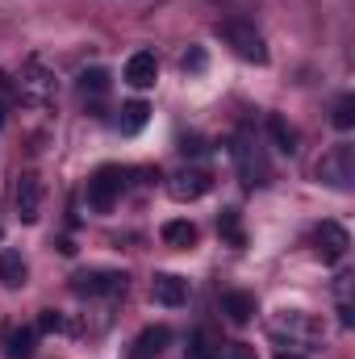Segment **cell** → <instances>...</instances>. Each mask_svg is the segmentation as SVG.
<instances>
[{"mask_svg":"<svg viewBox=\"0 0 355 359\" xmlns=\"http://www.w3.org/2000/svg\"><path fill=\"white\" fill-rule=\"evenodd\" d=\"M180 67H184V72H205V50H201V46H192V50L184 55V63H180Z\"/></svg>","mask_w":355,"mask_h":359,"instance_id":"cell-25","label":"cell"},{"mask_svg":"<svg viewBox=\"0 0 355 359\" xmlns=\"http://www.w3.org/2000/svg\"><path fill=\"white\" fill-rule=\"evenodd\" d=\"M0 126H4V104H0Z\"/></svg>","mask_w":355,"mask_h":359,"instance_id":"cell-28","label":"cell"},{"mask_svg":"<svg viewBox=\"0 0 355 359\" xmlns=\"http://www.w3.org/2000/svg\"><path fill=\"white\" fill-rule=\"evenodd\" d=\"M217 34L234 46L239 59H247V63H267V46H264V38H260L255 25H247V21H222Z\"/></svg>","mask_w":355,"mask_h":359,"instance_id":"cell-3","label":"cell"},{"mask_svg":"<svg viewBox=\"0 0 355 359\" xmlns=\"http://www.w3.org/2000/svg\"><path fill=\"white\" fill-rule=\"evenodd\" d=\"M267 134L276 138V151H280V155H297V151H301V134H297L280 113H267Z\"/></svg>","mask_w":355,"mask_h":359,"instance_id":"cell-16","label":"cell"},{"mask_svg":"<svg viewBox=\"0 0 355 359\" xmlns=\"http://www.w3.org/2000/svg\"><path fill=\"white\" fill-rule=\"evenodd\" d=\"M188 359H222V351L209 343V334H205V330H196V334H192V343H188Z\"/></svg>","mask_w":355,"mask_h":359,"instance_id":"cell-23","label":"cell"},{"mask_svg":"<svg viewBox=\"0 0 355 359\" xmlns=\"http://www.w3.org/2000/svg\"><path fill=\"white\" fill-rule=\"evenodd\" d=\"M230 155H234V168H239V176H243L247 188L267 184V159H264V151H260V138H255L251 130H239V134H234Z\"/></svg>","mask_w":355,"mask_h":359,"instance_id":"cell-1","label":"cell"},{"mask_svg":"<svg viewBox=\"0 0 355 359\" xmlns=\"http://www.w3.org/2000/svg\"><path fill=\"white\" fill-rule=\"evenodd\" d=\"M72 288L80 297H113V292H126V276L121 271H80Z\"/></svg>","mask_w":355,"mask_h":359,"instance_id":"cell-9","label":"cell"},{"mask_svg":"<svg viewBox=\"0 0 355 359\" xmlns=\"http://www.w3.org/2000/svg\"><path fill=\"white\" fill-rule=\"evenodd\" d=\"M217 230L226 234V243H230V247H243V230H239V209H222V217H217Z\"/></svg>","mask_w":355,"mask_h":359,"instance_id":"cell-21","label":"cell"},{"mask_svg":"<svg viewBox=\"0 0 355 359\" xmlns=\"http://www.w3.org/2000/svg\"><path fill=\"white\" fill-rule=\"evenodd\" d=\"M314 243H318L322 264H339V259L347 255V247H351V234H347L339 222H322V226L314 230Z\"/></svg>","mask_w":355,"mask_h":359,"instance_id":"cell-8","label":"cell"},{"mask_svg":"<svg viewBox=\"0 0 355 359\" xmlns=\"http://www.w3.org/2000/svg\"><path fill=\"white\" fill-rule=\"evenodd\" d=\"M34 330H38V334H55V330H63V318H59L55 309H42V318L34 322Z\"/></svg>","mask_w":355,"mask_h":359,"instance_id":"cell-24","label":"cell"},{"mask_svg":"<svg viewBox=\"0 0 355 359\" xmlns=\"http://www.w3.org/2000/svg\"><path fill=\"white\" fill-rule=\"evenodd\" d=\"M163 243H168V247H180V251L196 247V226H192V222H184V217L168 222V226H163Z\"/></svg>","mask_w":355,"mask_h":359,"instance_id":"cell-19","label":"cell"},{"mask_svg":"<svg viewBox=\"0 0 355 359\" xmlns=\"http://www.w3.org/2000/svg\"><path fill=\"white\" fill-rule=\"evenodd\" d=\"M168 343H172V330H168V326H147V330L134 339V351H130V355L134 359H155Z\"/></svg>","mask_w":355,"mask_h":359,"instance_id":"cell-15","label":"cell"},{"mask_svg":"<svg viewBox=\"0 0 355 359\" xmlns=\"http://www.w3.org/2000/svg\"><path fill=\"white\" fill-rule=\"evenodd\" d=\"M147 117H151V109H147V100H130V104H121V117H117V130H121V134H138V130L147 126Z\"/></svg>","mask_w":355,"mask_h":359,"instance_id":"cell-18","label":"cell"},{"mask_svg":"<svg viewBox=\"0 0 355 359\" xmlns=\"http://www.w3.org/2000/svg\"><path fill=\"white\" fill-rule=\"evenodd\" d=\"M276 359H301V355H276Z\"/></svg>","mask_w":355,"mask_h":359,"instance_id":"cell-27","label":"cell"},{"mask_svg":"<svg viewBox=\"0 0 355 359\" xmlns=\"http://www.w3.org/2000/svg\"><path fill=\"white\" fill-rule=\"evenodd\" d=\"M17 92H21L29 104H51L55 92H59V84H55V76L42 67V59H29V63L21 67V76H17Z\"/></svg>","mask_w":355,"mask_h":359,"instance_id":"cell-4","label":"cell"},{"mask_svg":"<svg viewBox=\"0 0 355 359\" xmlns=\"http://www.w3.org/2000/svg\"><path fill=\"white\" fill-rule=\"evenodd\" d=\"M0 339H4V359H29L34 343H38V330L34 326H4Z\"/></svg>","mask_w":355,"mask_h":359,"instance_id":"cell-13","label":"cell"},{"mask_svg":"<svg viewBox=\"0 0 355 359\" xmlns=\"http://www.w3.org/2000/svg\"><path fill=\"white\" fill-rule=\"evenodd\" d=\"M222 359H255V347H247V343H230Z\"/></svg>","mask_w":355,"mask_h":359,"instance_id":"cell-26","label":"cell"},{"mask_svg":"<svg viewBox=\"0 0 355 359\" xmlns=\"http://www.w3.org/2000/svg\"><path fill=\"white\" fill-rule=\"evenodd\" d=\"M155 80H159V59L151 50H134L126 63V84L130 88H155Z\"/></svg>","mask_w":355,"mask_h":359,"instance_id":"cell-10","label":"cell"},{"mask_svg":"<svg viewBox=\"0 0 355 359\" xmlns=\"http://www.w3.org/2000/svg\"><path fill=\"white\" fill-rule=\"evenodd\" d=\"M330 121H335V130H351L355 126V96L351 92L335 100V117H330Z\"/></svg>","mask_w":355,"mask_h":359,"instance_id":"cell-22","label":"cell"},{"mask_svg":"<svg viewBox=\"0 0 355 359\" xmlns=\"http://www.w3.org/2000/svg\"><path fill=\"white\" fill-rule=\"evenodd\" d=\"M80 92H84V96H105V92H109V72H105V67L80 72Z\"/></svg>","mask_w":355,"mask_h":359,"instance_id":"cell-20","label":"cell"},{"mask_svg":"<svg viewBox=\"0 0 355 359\" xmlns=\"http://www.w3.org/2000/svg\"><path fill=\"white\" fill-rule=\"evenodd\" d=\"M222 313H226V322H234V326H247L255 313H260V305H255V297L251 292H222Z\"/></svg>","mask_w":355,"mask_h":359,"instance_id":"cell-14","label":"cell"},{"mask_svg":"<svg viewBox=\"0 0 355 359\" xmlns=\"http://www.w3.org/2000/svg\"><path fill=\"white\" fill-rule=\"evenodd\" d=\"M121 188H126V172L121 168H100L88 180V205L96 213H109L117 201H121Z\"/></svg>","mask_w":355,"mask_h":359,"instance_id":"cell-5","label":"cell"},{"mask_svg":"<svg viewBox=\"0 0 355 359\" xmlns=\"http://www.w3.org/2000/svg\"><path fill=\"white\" fill-rule=\"evenodd\" d=\"M209 188H213V180H209V172H201V168H184V172H176V176L168 180V192H172V201H180V205L201 201Z\"/></svg>","mask_w":355,"mask_h":359,"instance_id":"cell-7","label":"cell"},{"mask_svg":"<svg viewBox=\"0 0 355 359\" xmlns=\"http://www.w3.org/2000/svg\"><path fill=\"white\" fill-rule=\"evenodd\" d=\"M318 180H322L326 188H339V192H347L355 184V151L347 142L330 147V151L318 159Z\"/></svg>","mask_w":355,"mask_h":359,"instance_id":"cell-2","label":"cell"},{"mask_svg":"<svg viewBox=\"0 0 355 359\" xmlns=\"http://www.w3.org/2000/svg\"><path fill=\"white\" fill-rule=\"evenodd\" d=\"M13 205H17V217L25 226H34L42 217V180L34 172H21L17 176V188H13Z\"/></svg>","mask_w":355,"mask_h":359,"instance_id":"cell-6","label":"cell"},{"mask_svg":"<svg viewBox=\"0 0 355 359\" xmlns=\"http://www.w3.org/2000/svg\"><path fill=\"white\" fill-rule=\"evenodd\" d=\"M272 326H276V330H288V339H301V343H309V339L322 334V322H314V318L301 313V309H284Z\"/></svg>","mask_w":355,"mask_h":359,"instance_id":"cell-12","label":"cell"},{"mask_svg":"<svg viewBox=\"0 0 355 359\" xmlns=\"http://www.w3.org/2000/svg\"><path fill=\"white\" fill-rule=\"evenodd\" d=\"M151 297L159 305H168V309H180V305H188V280H180L172 271H159L151 280Z\"/></svg>","mask_w":355,"mask_h":359,"instance_id":"cell-11","label":"cell"},{"mask_svg":"<svg viewBox=\"0 0 355 359\" xmlns=\"http://www.w3.org/2000/svg\"><path fill=\"white\" fill-rule=\"evenodd\" d=\"M25 276H29V268H25L21 251H0V284L4 288H21Z\"/></svg>","mask_w":355,"mask_h":359,"instance_id":"cell-17","label":"cell"}]
</instances>
